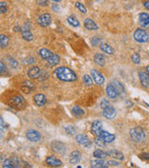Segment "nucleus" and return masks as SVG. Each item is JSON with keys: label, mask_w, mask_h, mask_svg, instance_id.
I'll use <instances>...</instances> for the list:
<instances>
[{"label": "nucleus", "mask_w": 149, "mask_h": 168, "mask_svg": "<svg viewBox=\"0 0 149 168\" xmlns=\"http://www.w3.org/2000/svg\"><path fill=\"white\" fill-rule=\"evenodd\" d=\"M109 105H110V103H109V101H108L107 99H102V102H101V108H102V109L108 108Z\"/></svg>", "instance_id": "nucleus-42"}, {"label": "nucleus", "mask_w": 149, "mask_h": 168, "mask_svg": "<svg viewBox=\"0 0 149 168\" xmlns=\"http://www.w3.org/2000/svg\"><path fill=\"white\" fill-rule=\"evenodd\" d=\"M102 41V38H100V37H94V38H92V45H94V46L99 45Z\"/></svg>", "instance_id": "nucleus-43"}, {"label": "nucleus", "mask_w": 149, "mask_h": 168, "mask_svg": "<svg viewBox=\"0 0 149 168\" xmlns=\"http://www.w3.org/2000/svg\"><path fill=\"white\" fill-rule=\"evenodd\" d=\"M37 5L41 6V7H47L49 5V1L48 0H36Z\"/></svg>", "instance_id": "nucleus-44"}, {"label": "nucleus", "mask_w": 149, "mask_h": 168, "mask_svg": "<svg viewBox=\"0 0 149 168\" xmlns=\"http://www.w3.org/2000/svg\"><path fill=\"white\" fill-rule=\"evenodd\" d=\"M95 143H96V145H98V146H100V147H104L106 146V141H104L102 138H101L100 136H97V138L95 139Z\"/></svg>", "instance_id": "nucleus-40"}, {"label": "nucleus", "mask_w": 149, "mask_h": 168, "mask_svg": "<svg viewBox=\"0 0 149 168\" xmlns=\"http://www.w3.org/2000/svg\"><path fill=\"white\" fill-rule=\"evenodd\" d=\"M100 49L103 52H106L107 54H113L114 53V49L111 47L110 45L106 44V43H102L100 45Z\"/></svg>", "instance_id": "nucleus-30"}, {"label": "nucleus", "mask_w": 149, "mask_h": 168, "mask_svg": "<svg viewBox=\"0 0 149 168\" xmlns=\"http://www.w3.org/2000/svg\"><path fill=\"white\" fill-rule=\"evenodd\" d=\"M8 63H9V66L12 67V68H16V67L18 66V62H17V61L15 60L14 58L9 57V58H8Z\"/></svg>", "instance_id": "nucleus-35"}, {"label": "nucleus", "mask_w": 149, "mask_h": 168, "mask_svg": "<svg viewBox=\"0 0 149 168\" xmlns=\"http://www.w3.org/2000/svg\"><path fill=\"white\" fill-rule=\"evenodd\" d=\"M130 136L131 140H133L134 142L137 143H141L144 142L146 138V135L144 131L141 128V127H133L130 129Z\"/></svg>", "instance_id": "nucleus-3"}, {"label": "nucleus", "mask_w": 149, "mask_h": 168, "mask_svg": "<svg viewBox=\"0 0 149 168\" xmlns=\"http://www.w3.org/2000/svg\"><path fill=\"white\" fill-rule=\"evenodd\" d=\"M19 1H23V0H19Z\"/></svg>", "instance_id": "nucleus-52"}, {"label": "nucleus", "mask_w": 149, "mask_h": 168, "mask_svg": "<svg viewBox=\"0 0 149 168\" xmlns=\"http://www.w3.org/2000/svg\"><path fill=\"white\" fill-rule=\"evenodd\" d=\"M93 156L96 159H104L107 156V153L106 152H104L103 150H102V149H96L93 152Z\"/></svg>", "instance_id": "nucleus-31"}, {"label": "nucleus", "mask_w": 149, "mask_h": 168, "mask_svg": "<svg viewBox=\"0 0 149 168\" xmlns=\"http://www.w3.org/2000/svg\"><path fill=\"white\" fill-rule=\"evenodd\" d=\"M139 23L144 27L149 26V14H147L145 12L140 13V15H139Z\"/></svg>", "instance_id": "nucleus-21"}, {"label": "nucleus", "mask_w": 149, "mask_h": 168, "mask_svg": "<svg viewBox=\"0 0 149 168\" xmlns=\"http://www.w3.org/2000/svg\"><path fill=\"white\" fill-rule=\"evenodd\" d=\"M64 130H65V133L68 135H70V136L74 135V134H76V132H77L76 128H74V126H73V125H67V126H65Z\"/></svg>", "instance_id": "nucleus-34"}, {"label": "nucleus", "mask_w": 149, "mask_h": 168, "mask_svg": "<svg viewBox=\"0 0 149 168\" xmlns=\"http://www.w3.org/2000/svg\"><path fill=\"white\" fill-rule=\"evenodd\" d=\"M139 79H140L142 86H144V88H147L149 86V76L146 72L140 71L139 72Z\"/></svg>", "instance_id": "nucleus-19"}, {"label": "nucleus", "mask_w": 149, "mask_h": 168, "mask_svg": "<svg viewBox=\"0 0 149 168\" xmlns=\"http://www.w3.org/2000/svg\"><path fill=\"white\" fill-rule=\"evenodd\" d=\"M2 166L4 168H13V167H19V161L17 158H11V159H7Z\"/></svg>", "instance_id": "nucleus-17"}, {"label": "nucleus", "mask_w": 149, "mask_h": 168, "mask_svg": "<svg viewBox=\"0 0 149 168\" xmlns=\"http://www.w3.org/2000/svg\"><path fill=\"white\" fill-rule=\"evenodd\" d=\"M72 114L74 116V117H77V118H80L82 116L85 115V111L83 109H81L80 106H74V108L72 109Z\"/></svg>", "instance_id": "nucleus-29"}, {"label": "nucleus", "mask_w": 149, "mask_h": 168, "mask_svg": "<svg viewBox=\"0 0 149 168\" xmlns=\"http://www.w3.org/2000/svg\"><path fill=\"white\" fill-rule=\"evenodd\" d=\"M133 38L139 43H145L149 40V35L143 29H137L133 34Z\"/></svg>", "instance_id": "nucleus-5"}, {"label": "nucleus", "mask_w": 149, "mask_h": 168, "mask_svg": "<svg viewBox=\"0 0 149 168\" xmlns=\"http://www.w3.org/2000/svg\"><path fill=\"white\" fill-rule=\"evenodd\" d=\"M93 60H94L95 64H97V65H99V66H104V64H106V57H104V56H103L102 54H101V53H96V54L94 55Z\"/></svg>", "instance_id": "nucleus-28"}, {"label": "nucleus", "mask_w": 149, "mask_h": 168, "mask_svg": "<svg viewBox=\"0 0 149 168\" xmlns=\"http://www.w3.org/2000/svg\"><path fill=\"white\" fill-rule=\"evenodd\" d=\"M58 8H59V7H58L57 5H53V6H52V9H53V10H55L56 12H58V11L60 10V9H59Z\"/></svg>", "instance_id": "nucleus-49"}, {"label": "nucleus", "mask_w": 149, "mask_h": 168, "mask_svg": "<svg viewBox=\"0 0 149 168\" xmlns=\"http://www.w3.org/2000/svg\"><path fill=\"white\" fill-rule=\"evenodd\" d=\"M81 160V153L79 151L74 150L73 152H71V154L69 156V162L72 164H78Z\"/></svg>", "instance_id": "nucleus-15"}, {"label": "nucleus", "mask_w": 149, "mask_h": 168, "mask_svg": "<svg viewBox=\"0 0 149 168\" xmlns=\"http://www.w3.org/2000/svg\"><path fill=\"white\" fill-rule=\"evenodd\" d=\"M53 2H56V3H58V2H61L62 0H52Z\"/></svg>", "instance_id": "nucleus-50"}, {"label": "nucleus", "mask_w": 149, "mask_h": 168, "mask_svg": "<svg viewBox=\"0 0 149 168\" xmlns=\"http://www.w3.org/2000/svg\"><path fill=\"white\" fill-rule=\"evenodd\" d=\"M35 63H36V59L34 57H28V58H25L23 60V64H25V65H32Z\"/></svg>", "instance_id": "nucleus-39"}, {"label": "nucleus", "mask_w": 149, "mask_h": 168, "mask_svg": "<svg viewBox=\"0 0 149 168\" xmlns=\"http://www.w3.org/2000/svg\"><path fill=\"white\" fill-rule=\"evenodd\" d=\"M40 73H41V71H40V68L38 66H33V67H31V68L28 70L27 75H28V77L30 79L35 80V79L39 78Z\"/></svg>", "instance_id": "nucleus-16"}, {"label": "nucleus", "mask_w": 149, "mask_h": 168, "mask_svg": "<svg viewBox=\"0 0 149 168\" xmlns=\"http://www.w3.org/2000/svg\"><path fill=\"white\" fill-rule=\"evenodd\" d=\"M84 26L88 29L91 30V31H95V30H98V25L96 24V23L94 21H92V19H86L84 21Z\"/></svg>", "instance_id": "nucleus-22"}, {"label": "nucleus", "mask_w": 149, "mask_h": 168, "mask_svg": "<svg viewBox=\"0 0 149 168\" xmlns=\"http://www.w3.org/2000/svg\"><path fill=\"white\" fill-rule=\"evenodd\" d=\"M92 77L94 80V82L98 85H102L104 83V77L97 70H92Z\"/></svg>", "instance_id": "nucleus-12"}, {"label": "nucleus", "mask_w": 149, "mask_h": 168, "mask_svg": "<svg viewBox=\"0 0 149 168\" xmlns=\"http://www.w3.org/2000/svg\"><path fill=\"white\" fill-rule=\"evenodd\" d=\"M92 167V168H104V167H107L108 165L104 163L103 159H97V160H92L91 162Z\"/></svg>", "instance_id": "nucleus-26"}, {"label": "nucleus", "mask_w": 149, "mask_h": 168, "mask_svg": "<svg viewBox=\"0 0 149 168\" xmlns=\"http://www.w3.org/2000/svg\"><path fill=\"white\" fill-rule=\"evenodd\" d=\"M51 148L58 154H64L65 152V145L62 141H53L51 143Z\"/></svg>", "instance_id": "nucleus-8"}, {"label": "nucleus", "mask_w": 149, "mask_h": 168, "mask_svg": "<svg viewBox=\"0 0 149 168\" xmlns=\"http://www.w3.org/2000/svg\"><path fill=\"white\" fill-rule=\"evenodd\" d=\"M112 83V86L116 89V91L118 93V95H122V94H125V88L124 86L122 85V83L118 80H112L111 81Z\"/></svg>", "instance_id": "nucleus-25"}, {"label": "nucleus", "mask_w": 149, "mask_h": 168, "mask_svg": "<svg viewBox=\"0 0 149 168\" xmlns=\"http://www.w3.org/2000/svg\"><path fill=\"white\" fill-rule=\"evenodd\" d=\"M52 18L49 13H44L37 18V23L42 27H47L51 23Z\"/></svg>", "instance_id": "nucleus-6"}, {"label": "nucleus", "mask_w": 149, "mask_h": 168, "mask_svg": "<svg viewBox=\"0 0 149 168\" xmlns=\"http://www.w3.org/2000/svg\"><path fill=\"white\" fill-rule=\"evenodd\" d=\"M106 153H107V156L112 157V158L116 159V160H123L124 159V155H123L122 152H120L119 150H116V149H111V150L107 151Z\"/></svg>", "instance_id": "nucleus-20"}, {"label": "nucleus", "mask_w": 149, "mask_h": 168, "mask_svg": "<svg viewBox=\"0 0 149 168\" xmlns=\"http://www.w3.org/2000/svg\"><path fill=\"white\" fill-rule=\"evenodd\" d=\"M67 22L70 25L74 26V27H78L79 26V21L74 17V16H69L67 17Z\"/></svg>", "instance_id": "nucleus-32"}, {"label": "nucleus", "mask_w": 149, "mask_h": 168, "mask_svg": "<svg viewBox=\"0 0 149 168\" xmlns=\"http://www.w3.org/2000/svg\"><path fill=\"white\" fill-rule=\"evenodd\" d=\"M131 61H132V63L134 64H139L140 63V61H141V57L138 53H134L131 55Z\"/></svg>", "instance_id": "nucleus-37"}, {"label": "nucleus", "mask_w": 149, "mask_h": 168, "mask_svg": "<svg viewBox=\"0 0 149 168\" xmlns=\"http://www.w3.org/2000/svg\"><path fill=\"white\" fill-rule=\"evenodd\" d=\"M46 163L48 165L52 166V167H58V166H61L62 165V162L60 161L59 159L53 157V156H50L46 159Z\"/></svg>", "instance_id": "nucleus-24"}, {"label": "nucleus", "mask_w": 149, "mask_h": 168, "mask_svg": "<svg viewBox=\"0 0 149 168\" xmlns=\"http://www.w3.org/2000/svg\"><path fill=\"white\" fill-rule=\"evenodd\" d=\"M9 106H11L12 109H17V110H22L25 108V100L23 96L21 95H16L13 96L9 101Z\"/></svg>", "instance_id": "nucleus-4"}, {"label": "nucleus", "mask_w": 149, "mask_h": 168, "mask_svg": "<svg viewBox=\"0 0 149 168\" xmlns=\"http://www.w3.org/2000/svg\"><path fill=\"white\" fill-rule=\"evenodd\" d=\"M25 136L29 141H32V142H37L41 138L40 133L35 130H28L25 133Z\"/></svg>", "instance_id": "nucleus-7"}, {"label": "nucleus", "mask_w": 149, "mask_h": 168, "mask_svg": "<svg viewBox=\"0 0 149 168\" xmlns=\"http://www.w3.org/2000/svg\"><path fill=\"white\" fill-rule=\"evenodd\" d=\"M39 55L45 59V60H47L49 64L51 65V66H56L60 63V61H61V59H60V56L51 52L50 50L46 49V48H42L39 50Z\"/></svg>", "instance_id": "nucleus-2"}, {"label": "nucleus", "mask_w": 149, "mask_h": 168, "mask_svg": "<svg viewBox=\"0 0 149 168\" xmlns=\"http://www.w3.org/2000/svg\"><path fill=\"white\" fill-rule=\"evenodd\" d=\"M146 71H147V73L149 74V66H148L146 67Z\"/></svg>", "instance_id": "nucleus-51"}, {"label": "nucleus", "mask_w": 149, "mask_h": 168, "mask_svg": "<svg viewBox=\"0 0 149 168\" xmlns=\"http://www.w3.org/2000/svg\"><path fill=\"white\" fill-rule=\"evenodd\" d=\"M34 101H35L36 105L42 106V105H44L45 104H46L47 98H46V96H45L44 95H42V94H37V95H36L34 96Z\"/></svg>", "instance_id": "nucleus-23"}, {"label": "nucleus", "mask_w": 149, "mask_h": 168, "mask_svg": "<svg viewBox=\"0 0 149 168\" xmlns=\"http://www.w3.org/2000/svg\"><path fill=\"white\" fill-rule=\"evenodd\" d=\"M98 136L102 138L106 143H111L115 140V135L113 134H110V133H108L106 131H103V130L100 133V134Z\"/></svg>", "instance_id": "nucleus-18"}, {"label": "nucleus", "mask_w": 149, "mask_h": 168, "mask_svg": "<svg viewBox=\"0 0 149 168\" xmlns=\"http://www.w3.org/2000/svg\"><path fill=\"white\" fill-rule=\"evenodd\" d=\"M141 158L144 159V160H149V153H142Z\"/></svg>", "instance_id": "nucleus-47"}, {"label": "nucleus", "mask_w": 149, "mask_h": 168, "mask_svg": "<svg viewBox=\"0 0 149 168\" xmlns=\"http://www.w3.org/2000/svg\"><path fill=\"white\" fill-rule=\"evenodd\" d=\"M8 45H9V38L5 35H1L0 36V46H1V49H5Z\"/></svg>", "instance_id": "nucleus-33"}, {"label": "nucleus", "mask_w": 149, "mask_h": 168, "mask_svg": "<svg viewBox=\"0 0 149 168\" xmlns=\"http://www.w3.org/2000/svg\"><path fill=\"white\" fill-rule=\"evenodd\" d=\"M107 164H108V166H118L119 165V163L115 162V161H109L107 163Z\"/></svg>", "instance_id": "nucleus-46"}, {"label": "nucleus", "mask_w": 149, "mask_h": 168, "mask_svg": "<svg viewBox=\"0 0 149 168\" xmlns=\"http://www.w3.org/2000/svg\"><path fill=\"white\" fill-rule=\"evenodd\" d=\"M106 93H107L108 96L110 98H113V99H116L118 96V93L116 91V89L112 86V84L107 85V87H106Z\"/></svg>", "instance_id": "nucleus-27"}, {"label": "nucleus", "mask_w": 149, "mask_h": 168, "mask_svg": "<svg viewBox=\"0 0 149 168\" xmlns=\"http://www.w3.org/2000/svg\"><path fill=\"white\" fill-rule=\"evenodd\" d=\"M103 116L108 120H113L116 116V110L113 108V106L109 105L108 108L103 109Z\"/></svg>", "instance_id": "nucleus-13"}, {"label": "nucleus", "mask_w": 149, "mask_h": 168, "mask_svg": "<svg viewBox=\"0 0 149 168\" xmlns=\"http://www.w3.org/2000/svg\"><path fill=\"white\" fill-rule=\"evenodd\" d=\"M76 7L78 8V9L80 12H82V13H86V12H87V9H86L85 6L82 5V4L79 3V2H76Z\"/></svg>", "instance_id": "nucleus-41"}, {"label": "nucleus", "mask_w": 149, "mask_h": 168, "mask_svg": "<svg viewBox=\"0 0 149 168\" xmlns=\"http://www.w3.org/2000/svg\"><path fill=\"white\" fill-rule=\"evenodd\" d=\"M22 89L23 91V93L25 94H30L34 91L36 90V85L34 84V82L30 81V80H25L23 82L22 84Z\"/></svg>", "instance_id": "nucleus-11"}, {"label": "nucleus", "mask_w": 149, "mask_h": 168, "mask_svg": "<svg viewBox=\"0 0 149 168\" xmlns=\"http://www.w3.org/2000/svg\"><path fill=\"white\" fill-rule=\"evenodd\" d=\"M102 131V123L101 120H95L92 124V132L95 135H99L100 133Z\"/></svg>", "instance_id": "nucleus-14"}, {"label": "nucleus", "mask_w": 149, "mask_h": 168, "mask_svg": "<svg viewBox=\"0 0 149 168\" xmlns=\"http://www.w3.org/2000/svg\"><path fill=\"white\" fill-rule=\"evenodd\" d=\"M144 7L149 10V0H148V1H145V2L144 3Z\"/></svg>", "instance_id": "nucleus-48"}, {"label": "nucleus", "mask_w": 149, "mask_h": 168, "mask_svg": "<svg viewBox=\"0 0 149 168\" xmlns=\"http://www.w3.org/2000/svg\"><path fill=\"white\" fill-rule=\"evenodd\" d=\"M22 36L23 38L26 41H32L34 38V36L32 34V32L30 31V28H29V23H26L23 28H22Z\"/></svg>", "instance_id": "nucleus-10"}, {"label": "nucleus", "mask_w": 149, "mask_h": 168, "mask_svg": "<svg viewBox=\"0 0 149 168\" xmlns=\"http://www.w3.org/2000/svg\"><path fill=\"white\" fill-rule=\"evenodd\" d=\"M5 71H6V66H5V65H4V63L1 61V62H0V73H1V74H4Z\"/></svg>", "instance_id": "nucleus-45"}, {"label": "nucleus", "mask_w": 149, "mask_h": 168, "mask_svg": "<svg viewBox=\"0 0 149 168\" xmlns=\"http://www.w3.org/2000/svg\"><path fill=\"white\" fill-rule=\"evenodd\" d=\"M76 140L77 142L80 145V146H83L85 148H88L92 146V142L89 140L88 137L85 135V134H79L76 136Z\"/></svg>", "instance_id": "nucleus-9"}, {"label": "nucleus", "mask_w": 149, "mask_h": 168, "mask_svg": "<svg viewBox=\"0 0 149 168\" xmlns=\"http://www.w3.org/2000/svg\"><path fill=\"white\" fill-rule=\"evenodd\" d=\"M7 11H8V4L6 2H1L0 3V12L4 14Z\"/></svg>", "instance_id": "nucleus-38"}, {"label": "nucleus", "mask_w": 149, "mask_h": 168, "mask_svg": "<svg viewBox=\"0 0 149 168\" xmlns=\"http://www.w3.org/2000/svg\"><path fill=\"white\" fill-rule=\"evenodd\" d=\"M54 75L58 80H62V81H67V82L68 81H74L78 79L77 74L74 73L72 69H70L66 66L58 67L54 71Z\"/></svg>", "instance_id": "nucleus-1"}, {"label": "nucleus", "mask_w": 149, "mask_h": 168, "mask_svg": "<svg viewBox=\"0 0 149 168\" xmlns=\"http://www.w3.org/2000/svg\"><path fill=\"white\" fill-rule=\"evenodd\" d=\"M83 80H84V82L87 86H92V80L91 77H89V75H87V74L84 75Z\"/></svg>", "instance_id": "nucleus-36"}]
</instances>
